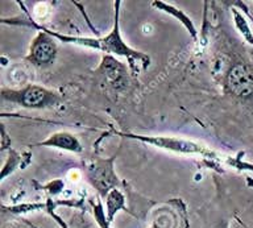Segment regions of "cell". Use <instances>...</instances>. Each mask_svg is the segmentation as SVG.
<instances>
[{
    "label": "cell",
    "instance_id": "13",
    "mask_svg": "<svg viewBox=\"0 0 253 228\" xmlns=\"http://www.w3.org/2000/svg\"><path fill=\"white\" fill-rule=\"evenodd\" d=\"M150 228H160V227H158L157 225H153V226H152V227H150Z\"/></svg>",
    "mask_w": 253,
    "mask_h": 228
},
{
    "label": "cell",
    "instance_id": "7",
    "mask_svg": "<svg viewBox=\"0 0 253 228\" xmlns=\"http://www.w3.org/2000/svg\"><path fill=\"white\" fill-rule=\"evenodd\" d=\"M35 146H49V148H57V149L66 150L71 153H81L83 150L81 142L70 132H55L50 135L46 140L35 144Z\"/></svg>",
    "mask_w": 253,
    "mask_h": 228
},
{
    "label": "cell",
    "instance_id": "5",
    "mask_svg": "<svg viewBox=\"0 0 253 228\" xmlns=\"http://www.w3.org/2000/svg\"><path fill=\"white\" fill-rule=\"evenodd\" d=\"M114 158L111 160H100V161H95L88 165L87 172H88V178H90L91 183L98 189V191L102 195H106L114 190L118 183V177L114 173Z\"/></svg>",
    "mask_w": 253,
    "mask_h": 228
},
{
    "label": "cell",
    "instance_id": "11",
    "mask_svg": "<svg viewBox=\"0 0 253 228\" xmlns=\"http://www.w3.org/2000/svg\"><path fill=\"white\" fill-rule=\"evenodd\" d=\"M227 162H228V165L233 166L237 170H249V172H253V164L243 161L240 158H233V160H228Z\"/></svg>",
    "mask_w": 253,
    "mask_h": 228
},
{
    "label": "cell",
    "instance_id": "4",
    "mask_svg": "<svg viewBox=\"0 0 253 228\" xmlns=\"http://www.w3.org/2000/svg\"><path fill=\"white\" fill-rule=\"evenodd\" d=\"M225 86L237 98L251 96L253 94V67L248 63L233 65L227 74Z\"/></svg>",
    "mask_w": 253,
    "mask_h": 228
},
{
    "label": "cell",
    "instance_id": "9",
    "mask_svg": "<svg viewBox=\"0 0 253 228\" xmlns=\"http://www.w3.org/2000/svg\"><path fill=\"white\" fill-rule=\"evenodd\" d=\"M106 211H107V221L108 223H112L115 218V214L118 213L119 210H126V198L123 195V193L120 190L114 189L111 190L110 193L107 194L106 198Z\"/></svg>",
    "mask_w": 253,
    "mask_h": 228
},
{
    "label": "cell",
    "instance_id": "6",
    "mask_svg": "<svg viewBox=\"0 0 253 228\" xmlns=\"http://www.w3.org/2000/svg\"><path fill=\"white\" fill-rule=\"evenodd\" d=\"M55 54H57V45L54 39L42 31L33 40L27 58L37 66H45L54 62Z\"/></svg>",
    "mask_w": 253,
    "mask_h": 228
},
{
    "label": "cell",
    "instance_id": "8",
    "mask_svg": "<svg viewBox=\"0 0 253 228\" xmlns=\"http://www.w3.org/2000/svg\"><path fill=\"white\" fill-rule=\"evenodd\" d=\"M153 7L158 8L160 11L165 12L168 15H171L173 17H175L177 20H179L182 23V25L189 31V33L191 35V37L194 39H197V28L194 25L193 20L190 19L189 16L186 15L185 12L181 11V9H178L177 7H174L173 4H169V3H165V1H153Z\"/></svg>",
    "mask_w": 253,
    "mask_h": 228
},
{
    "label": "cell",
    "instance_id": "1",
    "mask_svg": "<svg viewBox=\"0 0 253 228\" xmlns=\"http://www.w3.org/2000/svg\"><path fill=\"white\" fill-rule=\"evenodd\" d=\"M120 1L115 3V23L114 28L111 29V32L106 37L102 39H92V37H77V36H66V35H59L57 32H53L50 29H46L43 25H39L36 24L32 19L28 21H21L20 24H27L29 27H35L40 31L46 32L47 35H50L53 39H57L62 43H69V44H75L79 46H86L91 47V49H96V50H102L104 53H111V54L116 55H123L128 59V65L132 69L133 73L138 71V65H141L142 69H146L149 66L150 58L149 55L138 51L136 49H132L129 45H126L124 43L120 35V24H119V7H120Z\"/></svg>",
    "mask_w": 253,
    "mask_h": 228
},
{
    "label": "cell",
    "instance_id": "12",
    "mask_svg": "<svg viewBox=\"0 0 253 228\" xmlns=\"http://www.w3.org/2000/svg\"><path fill=\"white\" fill-rule=\"evenodd\" d=\"M236 5H239V7H241V8H243V9H244L245 13H247V15L249 16V19H251V23L253 24V17H252V16H251V13H249V12H248L249 9H248V8H247V5H245V4H243V3H236Z\"/></svg>",
    "mask_w": 253,
    "mask_h": 228
},
{
    "label": "cell",
    "instance_id": "10",
    "mask_svg": "<svg viewBox=\"0 0 253 228\" xmlns=\"http://www.w3.org/2000/svg\"><path fill=\"white\" fill-rule=\"evenodd\" d=\"M232 15L237 31L240 32L241 35H243V37H244L251 45H253V33L252 31H251V28H249V24L248 21H247V19L244 17V15L240 13L239 9H232Z\"/></svg>",
    "mask_w": 253,
    "mask_h": 228
},
{
    "label": "cell",
    "instance_id": "2",
    "mask_svg": "<svg viewBox=\"0 0 253 228\" xmlns=\"http://www.w3.org/2000/svg\"><path fill=\"white\" fill-rule=\"evenodd\" d=\"M114 134L123 136V137L132 138V140H138V141L145 142L148 145H153L156 148L170 150V152H174V153L202 154V156H209V157L213 156L212 150H210L205 145L198 144L195 141L185 140V138L165 137V136H144V135L126 134V132H114Z\"/></svg>",
    "mask_w": 253,
    "mask_h": 228
},
{
    "label": "cell",
    "instance_id": "3",
    "mask_svg": "<svg viewBox=\"0 0 253 228\" xmlns=\"http://www.w3.org/2000/svg\"><path fill=\"white\" fill-rule=\"evenodd\" d=\"M4 100L17 103L24 108H47L55 106L59 102V96L45 87L28 85L21 90H3Z\"/></svg>",
    "mask_w": 253,
    "mask_h": 228
}]
</instances>
